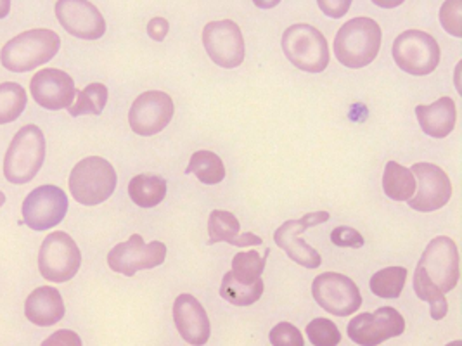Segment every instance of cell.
I'll use <instances>...</instances> for the list:
<instances>
[{
    "label": "cell",
    "mask_w": 462,
    "mask_h": 346,
    "mask_svg": "<svg viewBox=\"0 0 462 346\" xmlns=\"http://www.w3.org/2000/svg\"><path fill=\"white\" fill-rule=\"evenodd\" d=\"M61 49V39L47 28L28 30L2 47V66L13 73H26L49 63Z\"/></svg>",
    "instance_id": "6da1fadb"
},
{
    "label": "cell",
    "mask_w": 462,
    "mask_h": 346,
    "mask_svg": "<svg viewBox=\"0 0 462 346\" xmlns=\"http://www.w3.org/2000/svg\"><path fill=\"white\" fill-rule=\"evenodd\" d=\"M381 28L371 18H354L337 30L335 54L337 63L352 69L371 65L381 49Z\"/></svg>",
    "instance_id": "7a4b0ae2"
},
{
    "label": "cell",
    "mask_w": 462,
    "mask_h": 346,
    "mask_svg": "<svg viewBox=\"0 0 462 346\" xmlns=\"http://www.w3.org/2000/svg\"><path fill=\"white\" fill-rule=\"evenodd\" d=\"M45 159V137L41 127L24 125L14 135L4 158V175L7 182L23 186L32 182L42 168Z\"/></svg>",
    "instance_id": "3957f363"
},
{
    "label": "cell",
    "mask_w": 462,
    "mask_h": 346,
    "mask_svg": "<svg viewBox=\"0 0 462 346\" xmlns=\"http://www.w3.org/2000/svg\"><path fill=\"white\" fill-rule=\"evenodd\" d=\"M69 193L84 206H96L107 201L118 184L113 165L101 156H88L69 173Z\"/></svg>",
    "instance_id": "277c9868"
},
{
    "label": "cell",
    "mask_w": 462,
    "mask_h": 346,
    "mask_svg": "<svg viewBox=\"0 0 462 346\" xmlns=\"http://www.w3.org/2000/svg\"><path fill=\"white\" fill-rule=\"evenodd\" d=\"M284 56L291 65L307 73H322L329 65V45L312 24L290 26L281 41Z\"/></svg>",
    "instance_id": "5b68a950"
},
{
    "label": "cell",
    "mask_w": 462,
    "mask_h": 346,
    "mask_svg": "<svg viewBox=\"0 0 462 346\" xmlns=\"http://www.w3.org/2000/svg\"><path fill=\"white\" fill-rule=\"evenodd\" d=\"M392 54L400 69L414 77L433 73L440 63V45L430 33L420 30L400 33L392 47Z\"/></svg>",
    "instance_id": "8992f818"
},
{
    "label": "cell",
    "mask_w": 462,
    "mask_h": 346,
    "mask_svg": "<svg viewBox=\"0 0 462 346\" xmlns=\"http://www.w3.org/2000/svg\"><path fill=\"white\" fill-rule=\"evenodd\" d=\"M82 265V253L77 242L66 232H52L43 239L39 253V270L49 282H68L77 276Z\"/></svg>",
    "instance_id": "52a82bcc"
},
{
    "label": "cell",
    "mask_w": 462,
    "mask_h": 346,
    "mask_svg": "<svg viewBox=\"0 0 462 346\" xmlns=\"http://www.w3.org/2000/svg\"><path fill=\"white\" fill-rule=\"evenodd\" d=\"M167 259V246L160 241L144 242L141 234H134L125 242L116 244L109 255L107 265L116 274L126 278L135 276L139 270H149L160 267Z\"/></svg>",
    "instance_id": "ba28073f"
},
{
    "label": "cell",
    "mask_w": 462,
    "mask_h": 346,
    "mask_svg": "<svg viewBox=\"0 0 462 346\" xmlns=\"http://www.w3.org/2000/svg\"><path fill=\"white\" fill-rule=\"evenodd\" d=\"M405 331V319L399 310L381 306L371 314H360L350 321L346 332L354 343L360 346H378Z\"/></svg>",
    "instance_id": "9c48e42d"
},
{
    "label": "cell",
    "mask_w": 462,
    "mask_h": 346,
    "mask_svg": "<svg viewBox=\"0 0 462 346\" xmlns=\"http://www.w3.org/2000/svg\"><path fill=\"white\" fill-rule=\"evenodd\" d=\"M312 295L320 308L337 317L356 314L362 305L357 284L337 272H324L317 276L312 284Z\"/></svg>",
    "instance_id": "30bf717a"
},
{
    "label": "cell",
    "mask_w": 462,
    "mask_h": 346,
    "mask_svg": "<svg viewBox=\"0 0 462 346\" xmlns=\"http://www.w3.org/2000/svg\"><path fill=\"white\" fill-rule=\"evenodd\" d=\"M329 218L331 215L328 212H317V214H307L298 220H288L275 231L273 241L298 265L305 269H319L322 263L319 251L305 241H301L300 236L307 232L310 227L328 222Z\"/></svg>",
    "instance_id": "8fae6325"
},
{
    "label": "cell",
    "mask_w": 462,
    "mask_h": 346,
    "mask_svg": "<svg viewBox=\"0 0 462 346\" xmlns=\"http://www.w3.org/2000/svg\"><path fill=\"white\" fill-rule=\"evenodd\" d=\"M418 265L424 269L430 281L433 282L443 295L452 291L459 282V250L457 244L447 236L433 239L426 246Z\"/></svg>",
    "instance_id": "7c38bea8"
},
{
    "label": "cell",
    "mask_w": 462,
    "mask_h": 346,
    "mask_svg": "<svg viewBox=\"0 0 462 346\" xmlns=\"http://www.w3.org/2000/svg\"><path fill=\"white\" fill-rule=\"evenodd\" d=\"M68 214V196L56 186H41L23 201V218L28 229H54Z\"/></svg>",
    "instance_id": "4fadbf2b"
},
{
    "label": "cell",
    "mask_w": 462,
    "mask_h": 346,
    "mask_svg": "<svg viewBox=\"0 0 462 346\" xmlns=\"http://www.w3.org/2000/svg\"><path fill=\"white\" fill-rule=\"evenodd\" d=\"M175 106L169 94L149 90L134 101L128 113V123L137 135L151 137L169 127Z\"/></svg>",
    "instance_id": "5bb4252c"
},
{
    "label": "cell",
    "mask_w": 462,
    "mask_h": 346,
    "mask_svg": "<svg viewBox=\"0 0 462 346\" xmlns=\"http://www.w3.org/2000/svg\"><path fill=\"white\" fill-rule=\"evenodd\" d=\"M203 45L220 68L232 69L245 61V39L237 23L231 20L208 23L203 30Z\"/></svg>",
    "instance_id": "9a60e30c"
},
{
    "label": "cell",
    "mask_w": 462,
    "mask_h": 346,
    "mask_svg": "<svg viewBox=\"0 0 462 346\" xmlns=\"http://www.w3.org/2000/svg\"><path fill=\"white\" fill-rule=\"evenodd\" d=\"M411 172L418 178L416 193L407 201L416 212L430 214L443 208L452 197V182L440 167L431 163H416Z\"/></svg>",
    "instance_id": "2e32d148"
},
{
    "label": "cell",
    "mask_w": 462,
    "mask_h": 346,
    "mask_svg": "<svg viewBox=\"0 0 462 346\" xmlns=\"http://www.w3.org/2000/svg\"><path fill=\"white\" fill-rule=\"evenodd\" d=\"M56 18L69 35L82 41H99L106 33L103 14L88 0H58Z\"/></svg>",
    "instance_id": "e0dca14e"
},
{
    "label": "cell",
    "mask_w": 462,
    "mask_h": 346,
    "mask_svg": "<svg viewBox=\"0 0 462 346\" xmlns=\"http://www.w3.org/2000/svg\"><path fill=\"white\" fill-rule=\"evenodd\" d=\"M30 92L35 103L49 111L69 108L77 96L73 78L66 71L56 68H45L39 71L30 82Z\"/></svg>",
    "instance_id": "ac0fdd59"
},
{
    "label": "cell",
    "mask_w": 462,
    "mask_h": 346,
    "mask_svg": "<svg viewBox=\"0 0 462 346\" xmlns=\"http://www.w3.org/2000/svg\"><path fill=\"white\" fill-rule=\"evenodd\" d=\"M173 321L186 343L203 346L208 343L211 334L210 319L203 305L192 295H180L173 303Z\"/></svg>",
    "instance_id": "d6986e66"
},
{
    "label": "cell",
    "mask_w": 462,
    "mask_h": 346,
    "mask_svg": "<svg viewBox=\"0 0 462 346\" xmlns=\"http://www.w3.org/2000/svg\"><path fill=\"white\" fill-rule=\"evenodd\" d=\"M61 293L52 286H42L30 293L24 302V315L32 324L49 327L56 325L64 317Z\"/></svg>",
    "instance_id": "ffe728a7"
},
{
    "label": "cell",
    "mask_w": 462,
    "mask_h": 346,
    "mask_svg": "<svg viewBox=\"0 0 462 346\" xmlns=\"http://www.w3.org/2000/svg\"><path fill=\"white\" fill-rule=\"evenodd\" d=\"M416 116L420 129L426 135L435 139H445L454 132L457 122V108L454 99L440 97L430 106H418Z\"/></svg>",
    "instance_id": "44dd1931"
},
{
    "label": "cell",
    "mask_w": 462,
    "mask_h": 346,
    "mask_svg": "<svg viewBox=\"0 0 462 346\" xmlns=\"http://www.w3.org/2000/svg\"><path fill=\"white\" fill-rule=\"evenodd\" d=\"M208 234L210 241L208 244H215L220 241H226L232 246L246 248V246H262L263 239L254 236L252 232L241 234V225L237 216L231 212L224 210H213L208 218Z\"/></svg>",
    "instance_id": "7402d4cb"
},
{
    "label": "cell",
    "mask_w": 462,
    "mask_h": 346,
    "mask_svg": "<svg viewBox=\"0 0 462 346\" xmlns=\"http://www.w3.org/2000/svg\"><path fill=\"white\" fill-rule=\"evenodd\" d=\"M128 196L141 208H154L167 196V180L151 173L135 175L128 184Z\"/></svg>",
    "instance_id": "603a6c76"
},
{
    "label": "cell",
    "mask_w": 462,
    "mask_h": 346,
    "mask_svg": "<svg viewBox=\"0 0 462 346\" xmlns=\"http://www.w3.org/2000/svg\"><path fill=\"white\" fill-rule=\"evenodd\" d=\"M383 191L393 201H409L416 193V178L397 161H388L383 173Z\"/></svg>",
    "instance_id": "cb8c5ba5"
},
{
    "label": "cell",
    "mask_w": 462,
    "mask_h": 346,
    "mask_svg": "<svg viewBox=\"0 0 462 346\" xmlns=\"http://www.w3.org/2000/svg\"><path fill=\"white\" fill-rule=\"evenodd\" d=\"M194 173L199 182L207 186L220 184L226 178V167L218 154L213 151H196L190 156L189 167L186 168V175Z\"/></svg>",
    "instance_id": "d4e9b609"
},
{
    "label": "cell",
    "mask_w": 462,
    "mask_h": 346,
    "mask_svg": "<svg viewBox=\"0 0 462 346\" xmlns=\"http://www.w3.org/2000/svg\"><path fill=\"white\" fill-rule=\"evenodd\" d=\"M263 289H265V284L262 279L253 282V284H243V282L236 281L232 278L231 272H227L222 279L220 296L226 302L236 305V306H250L262 298Z\"/></svg>",
    "instance_id": "484cf974"
},
{
    "label": "cell",
    "mask_w": 462,
    "mask_h": 346,
    "mask_svg": "<svg viewBox=\"0 0 462 346\" xmlns=\"http://www.w3.org/2000/svg\"><path fill=\"white\" fill-rule=\"evenodd\" d=\"M407 282L405 267H386L371 278V291L383 300H397Z\"/></svg>",
    "instance_id": "4316f807"
},
{
    "label": "cell",
    "mask_w": 462,
    "mask_h": 346,
    "mask_svg": "<svg viewBox=\"0 0 462 346\" xmlns=\"http://www.w3.org/2000/svg\"><path fill=\"white\" fill-rule=\"evenodd\" d=\"M269 248L263 251V255L256 251H241L232 260L231 276L237 282L243 284H253L260 281L262 274L267 265V257H269Z\"/></svg>",
    "instance_id": "83f0119b"
},
{
    "label": "cell",
    "mask_w": 462,
    "mask_h": 346,
    "mask_svg": "<svg viewBox=\"0 0 462 346\" xmlns=\"http://www.w3.org/2000/svg\"><path fill=\"white\" fill-rule=\"evenodd\" d=\"M28 96L20 84L4 82L0 84V125L16 122L26 108Z\"/></svg>",
    "instance_id": "f1b7e54d"
},
{
    "label": "cell",
    "mask_w": 462,
    "mask_h": 346,
    "mask_svg": "<svg viewBox=\"0 0 462 346\" xmlns=\"http://www.w3.org/2000/svg\"><path fill=\"white\" fill-rule=\"evenodd\" d=\"M414 291L418 295V298L422 302L430 303L431 306V319L433 321H441L447 315L448 305H447V298L441 293L440 289L430 281V278L426 276L424 269L418 265L416 272H414Z\"/></svg>",
    "instance_id": "f546056e"
},
{
    "label": "cell",
    "mask_w": 462,
    "mask_h": 346,
    "mask_svg": "<svg viewBox=\"0 0 462 346\" xmlns=\"http://www.w3.org/2000/svg\"><path fill=\"white\" fill-rule=\"evenodd\" d=\"M107 105V86L103 84H90L79 92L77 101L68 108L71 116L82 114H101Z\"/></svg>",
    "instance_id": "4dcf8cb0"
},
{
    "label": "cell",
    "mask_w": 462,
    "mask_h": 346,
    "mask_svg": "<svg viewBox=\"0 0 462 346\" xmlns=\"http://www.w3.org/2000/svg\"><path fill=\"white\" fill-rule=\"evenodd\" d=\"M307 336L314 346H337L341 343V332L329 319H314L307 325Z\"/></svg>",
    "instance_id": "1f68e13d"
},
{
    "label": "cell",
    "mask_w": 462,
    "mask_h": 346,
    "mask_svg": "<svg viewBox=\"0 0 462 346\" xmlns=\"http://www.w3.org/2000/svg\"><path fill=\"white\" fill-rule=\"evenodd\" d=\"M462 0H445L440 9L441 26L450 35L461 39V5Z\"/></svg>",
    "instance_id": "d6a6232c"
},
{
    "label": "cell",
    "mask_w": 462,
    "mask_h": 346,
    "mask_svg": "<svg viewBox=\"0 0 462 346\" xmlns=\"http://www.w3.org/2000/svg\"><path fill=\"white\" fill-rule=\"evenodd\" d=\"M269 338L273 346H305V340L300 329L291 323H279L273 325Z\"/></svg>",
    "instance_id": "836d02e7"
},
{
    "label": "cell",
    "mask_w": 462,
    "mask_h": 346,
    "mask_svg": "<svg viewBox=\"0 0 462 346\" xmlns=\"http://www.w3.org/2000/svg\"><path fill=\"white\" fill-rule=\"evenodd\" d=\"M331 241L337 248H352V250H358L365 244V241H364L357 229H352V227H346V225L337 227L331 232Z\"/></svg>",
    "instance_id": "e575fe53"
},
{
    "label": "cell",
    "mask_w": 462,
    "mask_h": 346,
    "mask_svg": "<svg viewBox=\"0 0 462 346\" xmlns=\"http://www.w3.org/2000/svg\"><path fill=\"white\" fill-rule=\"evenodd\" d=\"M41 346H84L80 336L75 331L60 329L54 334H51Z\"/></svg>",
    "instance_id": "d590c367"
},
{
    "label": "cell",
    "mask_w": 462,
    "mask_h": 346,
    "mask_svg": "<svg viewBox=\"0 0 462 346\" xmlns=\"http://www.w3.org/2000/svg\"><path fill=\"white\" fill-rule=\"evenodd\" d=\"M317 4L326 16L339 20L350 11L352 0H317Z\"/></svg>",
    "instance_id": "8d00e7d4"
},
{
    "label": "cell",
    "mask_w": 462,
    "mask_h": 346,
    "mask_svg": "<svg viewBox=\"0 0 462 346\" xmlns=\"http://www.w3.org/2000/svg\"><path fill=\"white\" fill-rule=\"evenodd\" d=\"M169 30L170 24L165 18H152L147 23V35L156 42H163L169 35Z\"/></svg>",
    "instance_id": "74e56055"
},
{
    "label": "cell",
    "mask_w": 462,
    "mask_h": 346,
    "mask_svg": "<svg viewBox=\"0 0 462 346\" xmlns=\"http://www.w3.org/2000/svg\"><path fill=\"white\" fill-rule=\"evenodd\" d=\"M405 0H373V4H376L378 7L383 9H393V7H399Z\"/></svg>",
    "instance_id": "f35d334b"
},
{
    "label": "cell",
    "mask_w": 462,
    "mask_h": 346,
    "mask_svg": "<svg viewBox=\"0 0 462 346\" xmlns=\"http://www.w3.org/2000/svg\"><path fill=\"white\" fill-rule=\"evenodd\" d=\"M253 4L260 9H273L281 4V0H253Z\"/></svg>",
    "instance_id": "ab89813d"
},
{
    "label": "cell",
    "mask_w": 462,
    "mask_h": 346,
    "mask_svg": "<svg viewBox=\"0 0 462 346\" xmlns=\"http://www.w3.org/2000/svg\"><path fill=\"white\" fill-rule=\"evenodd\" d=\"M11 13V0H0V20L7 18Z\"/></svg>",
    "instance_id": "60d3db41"
},
{
    "label": "cell",
    "mask_w": 462,
    "mask_h": 346,
    "mask_svg": "<svg viewBox=\"0 0 462 346\" xmlns=\"http://www.w3.org/2000/svg\"><path fill=\"white\" fill-rule=\"evenodd\" d=\"M4 203H5V195L0 191V206H4Z\"/></svg>",
    "instance_id": "b9f144b4"
},
{
    "label": "cell",
    "mask_w": 462,
    "mask_h": 346,
    "mask_svg": "<svg viewBox=\"0 0 462 346\" xmlns=\"http://www.w3.org/2000/svg\"><path fill=\"white\" fill-rule=\"evenodd\" d=\"M445 346H462V341H459V340H457V341H452V343H448V345Z\"/></svg>",
    "instance_id": "7bdbcfd3"
}]
</instances>
